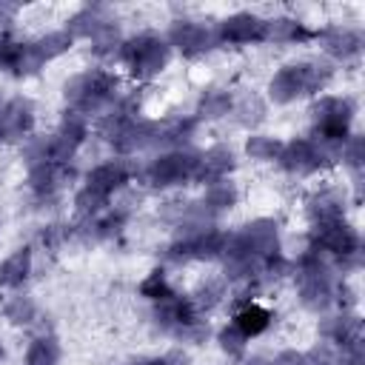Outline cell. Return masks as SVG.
I'll use <instances>...</instances> for the list:
<instances>
[{
	"instance_id": "cell-7",
	"label": "cell",
	"mask_w": 365,
	"mask_h": 365,
	"mask_svg": "<svg viewBox=\"0 0 365 365\" xmlns=\"http://www.w3.org/2000/svg\"><path fill=\"white\" fill-rule=\"evenodd\" d=\"M262 31H265V20L251 14V11H240V14H231L220 23L217 29V40L220 43H234V46H242V43H257L262 40Z\"/></svg>"
},
{
	"instance_id": "cell-40",
	"label": "cell",
	"mask_w": 365,
	"mask_h": 365,
	"mask_svg": "<svg viewBox=\"0 0 365 365\" xmlns=\"http://www.w3.org/2000/svg\"><path fill=\"white\" fill-rule=\"evenodd\" d=\"M0 106H3V100H0Z\"/></svg>"
},
{
	"instance_id": "cell-36",
	"label": "cell",
	"mask_w": 365,
	"mask_h": 365,
	"mask_svg": "<svg viewBox=\"0 0 365 365\" xmlns=\"http://www.w3.org/2000/svg\"><path fill=\"white\" fill-rule=\"evenodd\" d=\"M143 365H168V359H165V356H154V359H148V362H143Z\"/></svg>"
},
{
	"instance_id": "cell-19",
	"label": "cell",
	"mask_w": 365,
	"mask_h": 365,
	"mask_svg": "<svg viewBox=\"0 0 365 365\" xmlns=\"http://www.w3.org/2000/svg\"><path fill=\"white\" fill-rule=\"evenodd\" d=\"M234 202H237V188H234V182L220 180V182H211V185L205 188V197H202L200 205H202L205 214H220V211H228Z\"/></svg>"
},
{
	"instance_id": "cell-29",
	"label": "cell",
	"mask_w": 365,
	"mask_h": 365,
	"mask_svg": "<svg viewBox=\"0 0 365 365\" xmlns=\"http://www.w3.org/2000/svg\"><path fill=\"white\" fill-rule=\"evenodd\" d=\"M74 205H77V214L83 217V220H94L100 211H103V205H108V197H103V194H97L94 188H80L77 191V197H74Z\"/></svg>"
},
{
	"instance_id": "cell-3",
	"label": "cell",
	"mask_w": 365,
	"mask_h": 365,
	"mask_svg": "<svg viewBox=\"0 0 365 365\" xmlns=\"http://www.w3.org/2000/svg\"><path fill=\"white\" fill-rule=\"evenodd\" d=\"M194 171H197V154L177 148L151 160V165L145 168V182L154 188H171L194 180Z\"/></svg>"
},
{
	"instance_id": "cell-32",
	"label": "cell",
	"mask_w": 365,
	"mask_h": 365,
	"mask_svg": "<svg viewBox=\"0 0 365 365\" xmlns=\"http://www.w3.org/2000/svg\"><path fill=\"white\" fill-rule=\"evenodd\" d=\"M342 157H345V163H348L354 171H359L362 163H365V140H362L359 134L348 137L345 145H342Z\"/></svg>"
},
{
	"instance_id": "cell-25",
	"label": "cell",
	"mask_w": 365,
	"mask_h": 365,
	"mask_svg": "<svg viewBox=\"0 0 365 365\" xmlns=\"http://www.w3.org/2000/svg\"><path fill=\"white\" fill-rule=\"evenodd\" d=\"M228 111H231V97H228L225 91L214 88V91H205V94L200 97L197 114H200L202 120H217V117H222V114H228Z\"/></svg>"
},
{
	"instance_id": "cell-31",
	"label": "cell",
	"mask_w": 365,
	"mask_h": 365,
	"mask_svg": "<svg viewBox=\"0 0 365 365\" xmlns=\"http://www.w3.org/2000/svg\"><path fill=\"white\" fill-rule=\"evenodd\" d=\"M245 342H248V336H245L237 325H225V328L220 331V348H222L228 356H242V354H245Z\"/></svg>"
},
{
	"instance_id": "cell-38",
	"label": "cell",
	"mask_w": 365,
	"mask_h": 365,
	"mask_svg": "<svg viewBox=\"0 0 365 365\" xmlns=\"http://www.w3.org/2000/svg\"><path fill=\"white\" fill-rule=\"evenodd\" d=\"M131 365H143V362H131Z\"/></svg>"
},
{
	"instance_id": "cell-23",
	"label": "cell",
	"mask_w": 365,
	"mask_h": 365,
	"mask_svg": "<svg viewBox=\"0 0 365 365\" xmlns=\"http://www.w3.org/2000/svg\"><path fill=\"white\" fill-rule=\"evenodd\" d=\"M3 314L9 322L14 325H31L37 319V305L31 297H23V294H14L6 305H3Z\"/></svg>"
},
{
	"instance_id": "cell-9",
	"label": "cell",
	"mask_w": 365,
	"mask_h": 365,
	"mask_svg": "<svg viewBox=\"0 0 365 365\" xmlns=\"http://www.w3.org/2000/svg\"><path fill=\"white\" fill-rule=\"evenodd\" d=\"M234 168V151L225 148V145H214L208 148L205 154L197 157V171H194V180L197 182H220V180H228V171Z\"/></svg>"
},
{
	"instance_id": "cell-37",
	"label": "cell",
	"mask_w": 365,
	"mask_h": 365,
	"mask_svg": "<svg viewBox=\"0 0 365 365\" xmlns=\"http://www.w3.org/2000/svg\"><path fill=\"white\" fill-rule=\"evenodd\" d=\"M311 365H339V362H311Z\"/></svg>"
},
{
	"instance_id": "cell-35",
	"label": "cell",
	"mask_w": 365,
	"mask_h": 365,
	"mask_svg": "<svg viewBox=\"0 0 365 365\" xmlns=\"http://www.w3.org/2000/svg\"><path fill=\"white\" fill-rule=\"evenodd\" d=\"M271 365H311L308 354H297V351H282Z\"/></svg>"
},
{
	"instance_id": "cell-18",
	"label": "cell",
	"mask_w": 365,
	"mask_h": 365,
	"mask_svg": "<svg viewBox=\"0 0 365 365\" xmlns=\"http://www.w3.org/2000/svg\"><path fill=\"white\" fill-rule=\"evenodd\" d=\"M108 23H111V20L103 14V9L94 6V9H83V11H77V14L68 20V29H66V31H68L71 37H91V40H94L97 31L106 29Z\"/></svg>"
},
{
	"instance_id": "cell-4",
	"label": "cell",
	"mask_w": 365,
	"mask_h": 365,
	"mask_svg": "<svg viewBox=\"0 0 365 365\" xmlns=\"http://www.w3.org/2000/svg\"><path fill=\"white\" fill-rule=\"evenodd\" d=\"M314 248L317 251H328V254H334L339 259H348V257L359 254V237H356V231L345 220H336V222L317 225Z\"/></svg>"
},
{
	"instance_id": "cell-15",
	"label": "cell",
	"mask_w": 365,
	"mask_h": 365,
	"mask_svg": "<svg viewBox=\"0 0 365 365\" xmlns=\"http://www.w3.org/2000/svg\"><path fill=\"white\" fill-rule=\"evenodd\" d=\"M31 274V251L29 248H17L14 254H9L0 262V285L3 288H17L29 279Z\"/></svg>"
},
{
	"instance_id": "cell-11",
	"label": "cell",
	"mask_w": 365,
	"mask_h": 365,
	"mask_svg": "<svg viewBox=\"0 0 365 365\" xmlns=\"http://www.w3.org/2000/svg\"><path fill=\"white\" fill-rule=\"evenodd\" d=\"M277 160L291 174H311V171H317L322 165L311 140H291V143H285L279 148V157Z\"/></svg>"
},
{
	"instance_id": "cell-30",
	"label": "cell",
	"mask_w": 365,
	"mask_h": 365,
	"mask_svg": "<svg viewBox=\"0 0 365 365\" xmlns=\"http://www.w3.org/2000/svg\"><path fill=\"white\" fill-rule=\"evenodd\" d=\"M140 294H143V297H148V299H154V302H163V299L174 297V291L168 288V279H165V274H163V271H151V274L143 279Z\"/></svg>"
},
{
	"instance_id": "cell-8",
	"label": "cell",
	"mask_w": 365,
	"mask_h": 365,
	"mask_svg": "<svg viewBox=\"0 0 365 365\" xmlns=\"http://www.w3.org/2000/svg\"><path fill=\"white\" fill-rule=\"evenodd\" d=\"M71 180H74V168L68 163H40V165H31L29 168L31 191L37 197H43V200H51Z\"/></svg>"
},
{
	"instance_id": "cell-2",
	"label": "cell",
	"mask_w": 365,
	"mask_h": 365,
	"mask_svg": "<svg viewBox=\"0 0 365 365\" xmlns=\"http://www.w3.org/2000/svg\"><path fill=\"white\" fill-rule=\"evenodd\" d=\"M171 57V46L157 37V34H137L131 40H123L120 46V60L131 68L137 80H151L157 77Z\"/></svg>"
},
{
	"instance_id": "cell-26",
	"label": "cell",
	"mask_w": 365,
	"mask_h": 365,
	"mask_svg": "<svg viewBox=\"0 0 365 365\" xmlns=\"http://www.w3.org/2000/svg\"><path fill=\"white\" fill-rule=\"evenodd\" d=\"M302 66V80H305V94H317L328 86L331 80V66L328 63H319V60H308V63H299Z\"/></svg>"
},
{
	"instance_id": "cell-6",
	"label": "cell",
	"mask_w": 365,
	"mask_h": 365,
	"mask_svg": "<svg viewBox=\"0 0 365 365\" xmlns=\"http://www.w3.org/2000/svg\"><path fill=\"white\" fill-rule=\"evenodd\" d=\"M34 125V108L26 97H11L0 106V140H20Z\"/></svg>"
},
{
	"instance_id": "cell-24",
	"label": "cell",
	"mask_w": 365,
	"mask_h": 365,
	"mask_svg": "<svg viewBox=\"0 0 365 365\" xmlns=\"http://www.w3.org/2000/svg\"><path fill=\"white\" fill-rule=\"evenodd\" d=\"M71 43H74V37H71L68 31H48L46 37L34 40V46H37V51H40L43 63H48V60H54V57L66 54V51L71 48Z\"/></svg>"
},
{
	"instance_id": "cell-13",
	"label": "cell",
	"mask_w": 365,
	"mask_h": 365,
	"mask_svg": "<svg viewBox=\"0 0 365 365\" xmlns=\"http://www.w3.org/2000/svg\"><path fill=\"white\" fill-rule=\"evenodd\" d=\"M268 91H271V100H274V103H291V100L302 97V94H305L302 66H299V63H294V66L279 68V71L271 77Z\"/></svg>"
},
{
	"instance_id": "cell-28",
	"label": "cell",
	"mask_w": 365,
	"mask_h": 365,
	"mask_svg": "<svg viewBox=\"0 0 365 365\" xmlns=\"http://www.w3.org/2000/svg\"><path fill=\"white\" fill-rule=\"evenodd\" d=\"M279 148H282V143L274 140V137H265V134H254L245 143V154L251 160H277L279 157Z\"/></svg>"
},
{
	"instance_id": "cell-27",
	"label": "cell",
	"mask_w": 365,
	"mask_h": 365,
	"mask_svg": "<svg viewBox=\"0 0 365 365\" xmlns=\"http://www.w3.org/2000/svg\"><path fill=\"white\" fill-rule=\"evenodd\" d=\"M222 297H225L222 279H208V282H202V285L197 288V294L191 297V305H194L197 314H200V311H211L214 305H220Z\"/></svg>"
},
{
	"instance_id": "cell-14",
	"label": "cell",
	"mask_w": 365,
	"mask_h": 365,
	"mask_svg": "<svg viewBox=\"0 0 365 365\" xmlns=\"http://www.w3.org/2000/svg\"><path fill=\"white\" fill-rule=\"evenodd\" d=\"M322 46L336 60H351L362 51V37L354 29H328L322 34Z\"/></svg>"
},
{
	"instance_id": "cell-17",
	"label": "cell",
	"mask_w": 365,
	"mask_h": 365,
	"mask_svg": "<svg viewBox=\"0 0 365 365\" xmlns=\"http://www.w3.org/2000/svg\"><path fill=\"white\" fill-rule=\"evenodd\" d=\"M342 197L336 191H319L317 197H311L308 202V211H311V220L314 225H325V222H336L342 220Z\"/></svg>"
},
{
	"instance_id": "cell-20",
	"label": "cell",
	"mask_w": 365,
	"mask_h": 365,
	"mask_svg": "<svg viewBox=\"0 0 365 365\" xmlns=\"http://www.w3.org/2000/svg\"><path fill=\"white\" fill-rule=\"evenodd\" d=\"M234 325H237L245 336H257V334H262V331L271 325V311H265L262 305L248 302V305H242V308L237 311Z\"/></svg>"
},
{
	"instance_id": "cell-39",
	"label": "cell",
	"mask_w": 365,
	"mask_h": 365,
	"mask_svg": "<svg viewBox=\"0 0 365 365\" xmlns=\"http://www.w3.org/2000/svg\"><path fill=\"white\" fill-rule=\"evenodd\" d=\"M0 356H3V348H0Z\"/></svg>"
},
{
	"instance_id": "cell-12",
	"label": "cell",
	"mask_w": 365,
	"mask_h": 365,
	"mask_svg": "<svg viewBox=\"0 0 365 365\" xmlns=\"http://www.w3.org/2000/svg\"><path fill=\"white\" fill-rule=\"evenodd\" d=\"M237 234L257 259H265L277 251V222L274 220H254Z\"/></svg>"
},
{
	"instance_id": "cell-22",
	"label": "cell",
	"mask_w": 365,
	"mask_h": 365,
	"mask_svg": "<svg viewBox=\"0 0 365 365\" xmlns=\"http://www.w3.org/2000/svg\"><path fill=\"white\" fill-rule=\"evenodd\" d=\"M57 137H60L66 145H71V148L77 151V145L88 137V120H86V114H80V111H68V114L63 117V123H60Z\"/></svg>"
},
{
	"instance_id": "cell-1",
	"label": "cell",
	"mask_w": 365,
	"mask_h": 365,
	"mask_svg": "<svg viewBox=\"0 0 365 365\" xmlns=\"http://www.w3.org/2000/svg\"><path fill=\"white\" fill-rule=\"evenodd\" d=\"M117 77L108 74V71H83L77 77H71L66 83V100L71 106V111H80V114H94V111H103L106 106L114 103L117 97Z\"/></svg>"
},
{
	"instance_id": "cell-10",
	"label": "cell",
	"mask_w": 365,
	"mask_h": 365,
	"mask_svg": "<svg viewBox=\"0 0 365 365\" xmlns=\"http://www.w3.org/2000/svg\"><path fill=\"white\" fill-rule=\"evenodd\" d=\"M131 180V168L123 160H111V163H100L97 168L88 171L86 177V188H94L103 197H111L114 191H120L125 182Z\"/></svg>"
},
{
	"instance_id": "cell-16",
	"label": "cell",
	"mask_w": 365,
	"mask_h": 365,
	"mask_svg": "<svg viewBox=\"0 0 365 365\" xmlns=\"http://www.w3.org/2000/svg\"><path fill=\"white\" fill-rule=\"evenodd\" d=\"M308 37H311V31L305 29V23H299L294 17L265 20L262 40H271V43H299V40H308Z\"/></svg>"
},
{
	"instance_id": "cell-33",
	"label": "cell",
	"mask_w": 365,
	"mask_h": 365,
	"mask_svg": "<svg viewBox=\"0 0 365 365\" xmlns=\"http://www.w3.org/2000/svg\"><path fill=\"white\" fill-rule=\"evenodd\" d=\"M262 114H265V108H262V103H259L257 97H245V100L237 106V120H240L242 125H257V123L262 120Z\"/></svg>"
},
{
	"instance_id": "cell-5",
	"label": "cell",
	"mask_w": 365,
	"mask_h": 365,
	"mask_svg": "<svg viewBox=\"0 0 365 365\" xmlns=\"http://www.w3.org/2000/svg\"><path fill=\"white\" fill-rule=\"evenodd\" d=\"M217 40V31L205 29L202 23L197 20H177L171 29H168V46L180 48L182 54H202L208 51Z\"/></svg>"
},
{
	"instance_id": "cell-21",
	"label": "cell",
	"mask_w": 365,
	"mask_h": 365,
	"mask_svg": "<svg viewBox=\"0 0 365 365\" xmlns=\"http://www.w3.org/2000/svg\"><path fill=\"white\" fill-rule=\"evenodd\" d=\"M60 362V345L54 336H37L29 342V351H26V362L23 365H57Z\"/></svg>"
},
{
	"instance_id": "cell-34",
	"label": "cell",
	"mask_w": 365,
	"mask_h": 365,
	"mask_svg": "<svg viewBox=\"0 0 365 365\" xmlns=\"http://www.w3.org/2000/svg\"><path fill=\"white\" fill-rule=\"evenodd\" d=\"M66 237H68V225H46V231L40 234V242H43V248L54 251L66 242Z\"/></svg>"
}]
</instances>
